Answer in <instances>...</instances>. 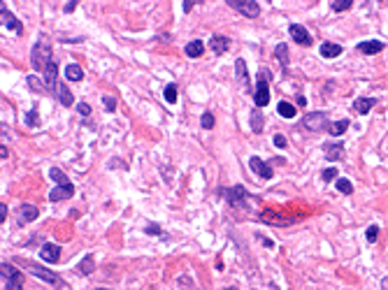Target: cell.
Here are the masks:
<instances>
[{"label":"cell","instance_id":"cell-32","mask_svg":"<svg viewBox=\"0 0 388 290\" xmlns=\"http://www.w3.org/2000/svg\"><path fill=\"white\" fill-rule=\"evenodd\" d=\"M337 190H340L342 195H351L354 193V183L349 181V179H337Z\"/></svg>","mask_w":388,"mask_h":290},{"label":"cell","instance_id":"cell-1","mask_svg":"<svg viewBox=\"0 0 388 290\" xmlns=\"http://www.w3.org/2000/svg\"><path fill=\"white\" fill-rule=\"evenodd\" d=\"M51 42H49L47 35H42L40 40L35 42L33 51H30V65H33L35 72H42L44 74V70L51 65Z\"/></svg>","mask_w":388,"mask_h":290},{"label":"cell","instance_id":"cell-49","mask_svg":"<svg viewBox=\"0 0 388 290\" xmlns=\"http://www.w3.org/2000/svg\"><path fill=\"white\" fill-rule=\"evenodd\" d=\"M100 290H102V288H100Z\"/></svg>","mask_w":388,"mask_h":290},{"label":"cell","instance_id":"cell-10","mask_svg":"<svg viewBox=\"0 0 388 290\" xmlns=\"http://www.w3.org/2000/svg\"><path fill=\"white\" fill-rule=\"evenodd\" d=\"M288 33H291V37H293V42H298L300 47H312V35H309V30L305 26H300V23H291L288 26Z\"/></svg>","mask_w":388,"mask_h":290},{"label":"cell","instance_id":"cell-21","mask_svg":"<svg viewBox=\"0 0 388 290\" xmlns=\"http://www.w3.org/2000/svg\"><path fill=\"white\" fill-rule=\"evenodd\" d=\"M235 74H237L240 86H247L249 84V72H247V61H244V58H237V61H235Z\"/></svg>","mask_w":388,"mask_h":290},{"label":"cell","instance_id":"cell-28","mask_svg":"<svg viewBox=\"0 0 388 290\" xmlns=\"http://www.w3.org/2000/svg\"><path fill=\"white\" fill-rule=\"evenodd\" d=\"M349 130V121L347 119H342V121H335V123H330V128H328V133L333 137H342L344 133Z\"/></svg>","mask_w":388,"mask_h":290},{"label":"cell","instance_id":"cell-15","mask_svg":"<svg viewBox=\"0 0 388 290\" xmlns=\"http://www.w3.org/2000/svg\"><path fill=\"white\" fill-rule=\"evenodd\" d=\"M358 51L365 56H375L379 51H384V42L382 40H365V42H358Z\"/></svg>","mask_w":388,"mask_h":290},{"label":"cell","instance_id":"cell-33","mask_svg":"<svg viewBox=\"0 0 388 290\" xmlns=\"http://www.w3.org/2000/svg\"><path fill=\"white\" fill-rule=\"evenodd\" d=\"M330 7H333L335 12H347L349 7H354V0H333Z\"/></svg>","mask_w":388,"mask_h":290},{"label":"cell","instance_id":"cell-39","mask_svg":"<svg viewBox=\"0 0 388 290\" xmlns=\"http://www.w3.org/2000/svg\"><path fill=\"white\" fill-rule=\"evenodd\" d=\"M272 142H275V146L277 148H286V137H284V135H275V140H272Z\"/></svg>","mask_w":388,"mask_h":290},{"label":"cell","instance_id":"cell-12","mask_svg":"<svg viewBox=\"0 0 388 290\" xmlns=\"http://www.w3.org/2000/svg\"><path fill=\"white\" fill-rule=\"evenodd\" d=\"M74 195V186L72 183H60L49 193V202H60V200H70Z\"/></svg>","mask_w":388,"mask_h":290},{"label":"cell","instance_id":"cell-19","mask_svg":"<svg viewBox=\"0 0 388 290\" xmlns=\"http://www.w3.org/2000/svg\"><path fill=\"white\" fill-rule=\"evenodd\" d=\"M95 270V260H93V253H88V256H84L79 260V265H77V272H79L81 277H91Z\"/></svg>","mask_w":388,"mask_h":290},{"label":"cell","instance_id":"cell-16","mask_svg":"<svg viewBox=\"0 0 388 290\" xmlns=\"http://www.w3.org/2000/svg\"><path fill=\"white\" fill-rule=\"evenodd\" d=\"M54 98L60 102V105H63V107H72V105H74V95L70 93V88H67L65 84H58V86H56Z\"/></svg>","mask_w":388,"mask_h":290},{"label":"cell","instance_id":"cell-6","mask_svg":"<svg viewBox=\"0 0 388 290\" xmlns=\"http://www.w3.org/2000/svg\"><path fill=\"white\" fill-rule=\"evenodd\" d=\"M228 7H233L242 16H247V19H256L258 14H261V5L256 2V0H228Z\"/></svg>","mask_w":388,"mask_h":290},{"label":"cell","instance_id":"cell-23","mask_svg":"<svg viewBox=\"0 0 388 290\" xmlns=\"http://www.w3.org/2000/svg\"><path fill=\"white\" fill-rule=\"evenodd\" d=\"M26 81H28V88H30L33 93H49V91H47V84H44V79H40V77H35V74H28Z\"/></svg>","mask_w":388,"mask_h":290},{"label":"cell","instance_id":"cell-47","mask_svg":"<svg viewBox=\"0 0 388 290\" xmlns=\"http://www.w3.org/2000/svg\"><path fill=\"white\" fill-rule=\"evenodd\" d=\"M382 286H384V290H388V279H384V281H382Z\"/></svg>","mask_w":388,"mask_h":290},{"label":"cell","instance_id":"cell-26","mask_svg":"<svg viewBox=\"0 0 388 290\" xmlns=\"http://www.w3.org/2000/svg\"><path fill=\"white\" fill-rule=\"evenodd\" d=\"M263 128H265V119H263L261 109H254L251 112V130L258 135V133H263Z\"/></svg>","mask_w":388,"mask_h":290},{"label":"cell","instance_id":"cell-14","mask_svg":"<svg viewBox=\"0 0 388 290\" xmlns=\"http://www.w3.org/2000/svg\"><path fill=\"white\" fill-rule=\"evenodd\" d=\"M37 216H40V209H37L35 204H21L19 207V223L21 225L37 221Z\"/></svg>","mask_w":388,"mask_h":290},{"label":"cell","instance_id":"cell-38","mask_svg":"<svg viewBox=\"0 0 388 290\" xmlns=\"http://www.w3.org/2000/svg\"><path fill=\"white\" fill-rule=\"evenodd\" d=\"M102 102H105V109H107V112H114V109H116V98H112V95H105Z\"/></svg>","mask_w":388,"mask_h":290},{"label":"cell","instance_id":"cell-8","mask_svg":"<svg viewBox=\"0 0 388 290\" xmlns=\"http://www.w3.org/2000/svg\"><path fill=\"white\" fill-rule=\"evenodd\" d=\"M249 167H251V172H254V174H258L261 179H265V181H270V179L275 176L272 167H270V165L263 160V158H258V155H251V158H249Z\"/></svg>","mask_w":388,"mask_h":290},{"label":"cell","instance_id":"cell-22","mask_svg":"<svg viewBox=\"0 0 388 290\" xmlns=\"http://www.w3.org/2000/svg\"><path fill=\"white\" fill-rule=\"evenodd\" d=\"M342 51H344V49H342L340 44H335V42H323L321 44L323 58H337V56H342Z\"/></svg>","mask_w":388,"mask_h":290},{"label":"cell","instance_id":"cell-46","mask_svg":"<svg viewBox=\"0 0 388 290\" xmlns=\"http://www.w3.org/2000/svg\"><path fill=\"white\" fill-rule=\"evenodd\" d=\"M298 105H300V107H305V105H307V100H305V95H300V98H298Z\"/></svg>","mask_w":388,"mask_h":290},{"label":"cell","instance_id":"cell-2","mask_svg":"<svg viewBox=\"0 0 388 290\" xmlns=\"http://www.w3.org/2000/svg\"><path fill=\"white\" fill-rule=\"evenodd\" d=\"M254 102H256V109L268 107V102H270V70L268 68L258 70V74H256Z\"/></svg>","mask_w":388,"mask_h":290},{"label":"cell","instance_id":"cell-20","mask_svg":"<svg viewBox=\"0 0 388 290\" xmlns=\"http://www.w3.org/2000/svg\"><path fill=\"white\" fill-rule=\"evenodd\" d=\"M375 105H377L375 98H356L354 100V112H358V114H368Z\"/></svg>","mask_w":388,"mask_h":290},{"label":"cell","instance_id":"cell-43","mask_svg":"<svg viewBox=\"0 0 388 290\" xmlns=\"http://www.w3.org/2000/svg\"><path fill=\"white\" fill-rule=\"evenodd\" d=\"M5 218H7V204L0 202V223H5Z\"/></svg>","mask_w":388,"mask_h":290},{"label":"cell","instance_id":"cell-13","mask_svg":"<svg viewBox=\"0 0 388 290\" xmlns=\"http://www.w3.org/2000/svg\"><path fill=\"white\" fill-rule=\"evenodd\" d=\"M42 79H44V84H47V91L54 95L56 93V86L60 84V81H58V65H56V63H51V65L44 70Z\"/></svg>","mask_w":388,"mask_h":290},{"label":"cell","instance_id":"cell-18","mask_svg":"<svg viewBox=\"0 0 388 290\" xmlns=\"http://www.w3.org/2000/svg\"><path fill=\"white\" fill-rule=\"evenodd\" d=\"M323 153L328 160H340L342 153H344V144L342 142H326L323 144Z\"/></svg>","mask_w":388,"mask_h":290},{"label":"cell","instance_id":"cell-34","mask_svg":"<svg viewBox=\"0 0 388 290\" xmlns=\"http://www.w3.org/2000/svg\"><path fill=\"white\" fill-rule=\"evenodd\" d=\"M214 114H212V112H205V114H202L200 116V126H202V128H205V130H212V128H214Z\"/></svg>","mask_w":388,"mask_h":290},{"label":"cell","instance_id":"cell-25","mask_svg":"<svg viewBox=\"0 0 388 290\" xmlns=\"http://www.w3.org/2000/svg\"><path fill=\"white\" fill-rule=\"evenodd\" d=\"M65 79L67 81H81L84 79V70H81L77 63H70V65H65Z\"/></svg>","mask_w":388,"mask_h":290},{"label":"cell","instance_id":"cell-44","mask_svg":"<svg viewBox=\"0 0 388 290\" xmlns=\"http://www.w3.org/2000/svg\"><path fill=\"white\" fill-rule=\"evenodd\" d=\"M181 5H184V12H191V7H193L195 2H193V0H184Z\"/></svg>","mask_w":388,"mask_h":290},{"label":"cell","instance_id":"cell-31","mask_svg":"<svg viewBox=\"0 0 388 290\" xmlns=\"http://www.w3.org/2000/svg\"><path fill=\"white\" fill-rule=\"evenodd\" d=\"M163 95H165V102H170V105H174L177 102V84H167L165 91H163Z\"/></svg>","mask_w":388,"mask_h":290},{"label":"cell","instance_id":"cell-3","mask_svg":"<svg viewBox=\"0 0 388 290\" xmlns=\"http://www.w3.org/2000/svg\"><path fill=\"white\" fill-rule=\"evenodd\" d=\"M0 274H2V279H5V288L7 290H23V274H21L12 263L0 265Z\"/></svg>","mask_w":388,"mask_h":290},{"label":"cell","instance_id":"cell-9","mask_svg":"<svg viewBox=\"0 0 388 290\" xmlns=\"http://www.w3.org/2000/svg\"><path fill=\"white\" fill-rule=\"evenodd\" d=\"M0 19H2V26H5V28H12V30H14L16 35L23 33V23H21V21L16 19V16H14L12 9H9V7H7L5 2L0 5Z\"/></svg>","mask_w":388,"mask_h":290},{"label":"cell","instance_id":"cell-41","mask_svg":"<svg viewBox=\"0 0 388 290\" xmlns=\"http://www.w3.org/2000/svg\"><path fill=\"white\" fill-rule=\"evenodd\" d=\"M147 235H163L161 225H147Z\"/></svg>","mask_w":388,"mask_h":290},{"label":"cell","instance_id":"cell-45","mask_svg":"<svg viewBox=\"0 0 388 290\" xmlns=\"http://www.w3.org/2000/svg\"><path fill=\"white\" fill-rule=\"evenodd\" d=\"M7 155H9V153H7V148H5V144H2V146H0V158H2V160H5Z\"/></svg>","mask_w":388,"mask_h":290},{"label":"cell","instance_id":"cell-17","mask_svg":"<svg viewBox=\"0 0 388 290\" xmlns=\"http://www.w3.org/2000/svg\"><path fill=\"white\" fill-rule=\"evenodd\" d=\"M228 47H230V40H228L226 35H212L209 37V49L214 54H226Z\"/></svg>","mask_w":388,"mask_h":290},{"label":"cell","instance_id":"cell-48","mask_svg":"<svg viewBox=\"0 0 388 290\" xmlns=\"http://www.w3.org/2000/svg\"><path fill=\"white\" fill-rule=\"evenodd\" d=\"M228 290H237V288H228Z\"/></svg>","mask_w":388,"mask_h":290},{"label":"cell","instance_id":"cell-27","mask_svg":"<svg viewBox=\"0 0 388 290\" xmlns=\"http://www.w3.org/2000/svg\"><path fill=\"white\" fill-rule=\"evenodd\" d=\"M277 112H279V116H284V119H295V114H298V109L286 100H281L279 105H277Z\"/></svg>","mask_w":388,"mask_h":290},{"label":"cell","instance_id":"cell-30","mask_svg":"<svg viewBox=\"0 0 388 290\" xmlns=\"http://www.w3.org/2000/svg\"><path fill=\"white\" fill-rule=\"evenodd\" d=\"M49 179H54L58 186H60V183H70V179H67L65 172H63L60 167H51V169H49Z\"/></svg>","mask_w":388,"mask_h":290},{"label":"cell","instance_id":"cell-40","mask_svg":"<svg viewBox=\"0 0 388 290\" xmlns=\"http://www.w3.org/2000/svg\"><path fill=\"white\" fill-rule=\"evenodd\" d=\"M79 114L81 116H88V114H91V105H86V102H79Z\"/></svg>","mask_w":388,"mask_h":290},{"label":"cell","instance_id":"cell-5","mask_svg":"<svg viewBox=\"0 0 388 290\" xmlns=\"http://www.w3.org/2000/svg\"><path fill=\"white\" fill-rule=\"evenodd\" d=\"M23 267H26L33 277H37V279H42V281H47V284H54V286H58V290L60 288H65V284L60 281V277L56 274V272H51V270H42L40 265H33V263H23Z\"/></svg>","mask_w":388,"mask_h":290},{"label":"cell","instance_id":"cell-42","mask_svg":"<svg viewBox=\"0 0 388 290\" xmlns=\"http://www.w3.org/2000/svg\"><path fill=\"white\" fill-rule=\"evenodd\" d=\"M77 5H79V2H74V0H72V2H65V5H63V12H67V14L74 12V7H77Z\"/></svg>","mask_w":388,"mask_h":290},{"label":"cell","instance_id":"cell-36","mask_svg":"<svg viewBox=\"0 0 388 290\" xmlns=\"http://www.w3.org/2000/svg\"><path fill=\"white\" fill-rule=\"evenodd\" d=\"M379 232H382V230H379V225H370L368 232H365V239H368L370 244H375L377 239H379Z\"/></svg>","mask_w":388,"mask_h":290},{"label":"cell","instance_id":"cell-7","mask_svg":"<svg viewBox=\"0 0 388 290\" xmlns=\"http://www.w3.org/2000/svg\"><path fill=\"white\" fill-rule=\"evenodd\" d=\"M226 200L230 207H235V209H240V207H244L249 200V193L244 186H233V188L226 190Z\"/></svg>","mask_w":388,"mask_h":290},{"label":"cell","instance_id":"cell-35","mask_svg":"<svg viewBox=\"0 0 388 290\" xmlns=\"http://www.w3.org/2000/svg\"><path fill=\"white\" fill-rule=\"evenodd\" d=\"M26 126L28 128H37V126H40V121H37V107H33L26 114Z\"/></svg>","mask_w":388,"mask_h":290},{"label":"cell","instance_id":"cell-37","mask_svg":"<svg viewBox=\"0 0 388 290\" xmlns=\"http://www.w3.org/2000/svg\"><path fill=\"white\" fill-rule=\"evenodd\" d=\"M335 176H337V169H335V167H328V169H323V172H321V179L326 183H330Z\"/></svg>","mask_w":388,"mask_h":290},{"label":"cell","instance_id":"cell-11","mask_svg":"<svg viewBox=\"0 0 388 290\" xmlns=\"http://www.w3.org/2000/svg\"><path fill=\"white\" fill-rule=\"evenodd\" d=\"M40 260L42 263H49V265H56L60 260V246L58 244H51V242H44L40 249Z\"/></svg>","mask_w":388,"mask_h":290},{"label":"cell","instance_id":"cell-29","mask_svg":"<svg viewBox=\"0 0 388 290\" xmlns=\"http://www.w3.org/2000/svg\"><path fill=\"white\" fill-rule=\"evenodd\" d=\"M275 56L279 58L281 68L286 70L288 68V47H286V44H277V47H275Z\"/></svg>","mask_w":388,"mask_h":290},{"label":"cell","instance_id":"cell-4","mask_svg":"<svg viewBox=\"0 0 388 290\" xmlns=\"http://www.w3.org/2000/svg\"><path fill=\"white\" fill-rule=\"evenodd\" d=\"M302 126H305L309 133H323V130L330 128L328 114H326V112H309V114H305V119H302Z\"/></svg>","mask_w":388,"mask_h":290},{"label":"cell","instance_id":"cell-24","mask_svg":"<svg viewBox=\"0 0 388 290\" xmlns=\"http://www.w3.org/2000/svg\"><path fill=\"white\" fill-rule=\"evenodd\" d=\"M205 54V42L200 40H193L186 44V56L188 58H200V56Z\"/></svg>","mask_w":388,"mask_h":290}]
</instances>
